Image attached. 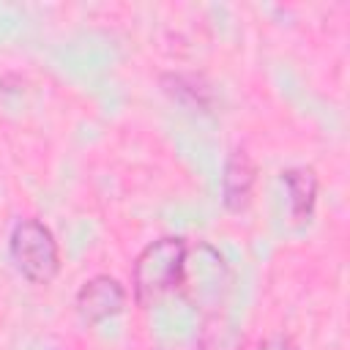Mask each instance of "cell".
<instances>
[{
	"label": "cell",
	"mask_w": 350,
	"mask_h": 350,
	"mask_svg": "<svg viewBox=\"0 0 350 350\" xmlns=\"http://www.w3.org/2000/svg\"><path fill=\"white\" fill-rule=\"evenodd\" d=\"M282 183L287 186V202L290 216L304 224L312 219L314 200H317V175L312 167H290L282 172Z\"/></svg>",
	"instance_id": "cell-6"
},
{
	"label": "cell",
	"mask_w": 350,
	"mask_h": 350,
	"mask_svg": "<svg viewBox=\"0 0 350 350\" xmlns=\"http://www.w3.org/2000/svg\"><path fill=\"white\" fill-rule=\"evenodd\" d=\"M153 350H156V347H153Z\"/></svg>",
	"instance_id": "cell-9"
},
{
	"label": "cell",
	"mask_w": 350,
	"mask_h": 350,
	"mask_svg": "<svg viewBox=\"0 0 350 350\" xmlns=\"http://www.w3.org/2000/svg\"><path fill=\"white\" fill-rule=\"evenodd\" d=\"M126 306V290L118 279L98 273L88 279L77 293V312L85 323H101L123 312Z\"/></svg>",
	"instance_id": "cell-4"
},
{
	"label": "cell",
	"mask_w": 350,
	"mask_h": 350,
	"mask_svg": "<svg viewBox=\"0 0 350 350\" xmlns=\"http://www.w3.org/2000/svg\"><path fill=\"white\" fill-rule=\"evenodd\" d=\"M230 265L224 262V257L219 254L216 246L211 243H197V246H186L183 254V265H180V276H178V293L183 295L186 304H191L202 317L205 314H216L219 306L224 304L227 293H230Z\"/></svg>",
	"instance_id": "cell-1"
},
{
	"label": "cell",
	"mask_w": 350,
	"mask_h": 350,
	"mask_svg": "<svg viewBox=\"0 0 350 350\" xmlns=\"http://www.w3.org/2000/svg\"><path fill=\"white\" fill-rule=\"evenodd\" d=\"M8 254L16 271L33 284H49L60 271V252L52 230L38 219H22L8 238Z\"/></svg>",
	"instance_id": "cell-3"
},
{
	"label": "cell",
	"mask_w": 350,
	"mask_h": 350,
	"mask_svg": "<svg viewBox=\"0 0 350 350\" xmlns=\"http://www.w3.org/2000/svg\"><path fill=\"white\" fill-rule=\"evenodd\" d=\"M257 170L252 156L243 148H232L224 159V172H221V202L230 213H241L252 202Z\"/></svg>",
	"instance_id": "cell-5"
},
{
	"label": "cell",
	"mask_w": 350,
	"mask_h": 350,
	"mask_svg": "<svg viewBox=\"0 0 350 350\" xmlns=\"http://www.w3.org/2000/svg\"><path fill=\"white\" fill-rule=\"evenodd\" d=\"M257 350H298V345L287 334H271L257 345Z\"/></svg>",
	"instance_id": "cell-8"
},
{
	"label": "cell",
	"mask_w": 350,
	"mask_h": 350,
	"mask_svg": "<svg viewBox=\"0 0 350 350\" xmlns=\"http://www.w3.org/2000/svg\"><path fill=\"white\" fill-rule=\"evenodd\" d=\"M197 350H243V331L224 314H205L197 331Z\"/></svg>",
	"instance_id": "cell-7"
},
{
	"label": "cell",
	"mask_w": 350,
	"mask_h": 350,
	"mask_svg": "<svg viewBox=\"0 0 350 350\" xmlns=\"http://www.w3.org/2000/svg\"><path fill=\"white\" fill-rule=\"evenodd\" d=\"M183 254H186V241L180 235H161L137 254L131 268V284H134V298L142 309H150L170 290L178 287Z\"/></svg>",
	"instance_id": "cell-2"
}]
</instances>
